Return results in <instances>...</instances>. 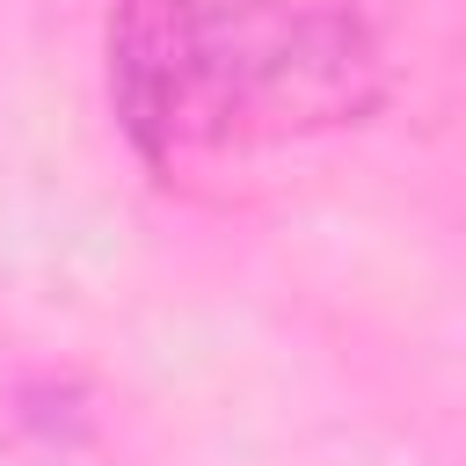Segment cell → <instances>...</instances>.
<instances>
[{
    "label": "cell",
    "mask_w": 466,
    "mask_h": 466,
    "mask_svg": "<svg viewBox=\"0 0 466 466\" xmlns=\"http://www.w3.org/2000/svg\"><path fill=\"white\" fill-rule=\"evenodd\" d=\"M109 80L124 131L160 167L291 146L386 95L371 36L291 0H124Z\"/></svg>",
    "instance_id": "obj_1"
}]
</instances>
